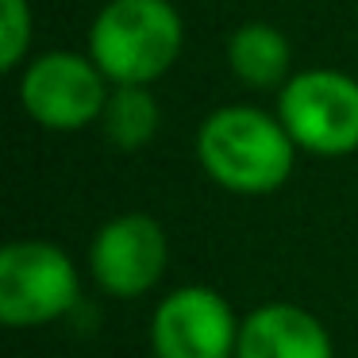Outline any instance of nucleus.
Listing matches in <instances>:
<instances>
[{
  "label": "nucleus",
  "instance_id": "obj_1",
  "mask_svg": "<svg viewBox=\"0 0 358 358\" xmlns=\"http://www.w3.org/2000/svg\"><path fill=\"white\" fill-rule=\"evenodd\" d=\"M201 170L235 196H266L289 181L296 143L278 116L255 104H224L196 131Z\"/></svg>",
  "mask_w": 358,
  "mask_h": 358
},
{
  "label": "nucleus",
  "instance_id": "obj_7",
  "mask_svg": "<svg viewBox=\"0 0 358 358\" xmlns=\"http://www.w3.org/2000/svg\"><path fill=\"white\" fill-rule=\"evenodd\" d=\"M170 262V243L155 216L147 212H124L101 224L89 243V270L93 281L108 296L135 301L162 281Z\"/></svg>",
  "mask_w": 358,
  "mask_h": 358
},
{
  "label": "nucleus",
  "instance_id": "obj_8",
  "mask_svg": "<svg viewBox=\"0 0 358 358\" xmlns=\"http://www.w3.org/2000/svg\"><path fill=\"white\" fill-rule=\"evenodd\" d=\"M235 358H335L327 327L293 301H270L239 324Z\"/></svg>",
  "mask_w": 358,
  "mask_h": 358
},
{
  "label": "nucleus",
  "instance_id": "obj_6",
  "mask_svg": "<svg viewBox=\"0 0 358 358\" xmlns=\"http://www.w3.org/2000/svg\"><path fill=\"white\" fill-rule=\"evenodd\" d=\"M239 324L216 289L181 285L166 293L150 316V350L155 358H235Z\"/></svg>",
  "mask_w": 358,
  "mask_h": 358
},
{
  "label": "nucleus",
  "instance_id": "obj_5",
  "mask_svg": "<svg viewBox=\"0 0 358 358\" xmlns=\"http://www.w3.org/2000/svg\"><path fill=\"white\" fill-rule=\"evenodd\" d=\"M112 81L78 50H47L20 66V108L47 131H81L96 124Z\"/></svg>",
  "mask_w": 358,
  "mask_h": 358
},
{
  "label": "nucleus",
  "instance_id": "obj_9",
  "mask_svg": "<svg viewBox=\"0 0 358 358\" xmlns=\"http://www.w3.org/2000/svg\"><path fill=\"white\" fill-rule=\"evenodd\" d=\"M227 66H231L235 81L250 89H281L293 78V47H289L285 31L262 20L239 24L227 39Z\"/></svg>",
  "mask_w": 358,
  "mask_h": 358
},
{
  "label": "nucleus",
  "instance_id": "obj_11",
  "mask_svg": "<svg viewBox=\"0 0 358 358\" xmlns=\"http://www.w3.org/2000/svg\"><path fill=\"white\" fill-rule=\"evenodd\" d=\"M31 4L27 0H0V70H20L31 50Z\"/></svg>",
  "mask_w": 358,
  "mask_h": 358
},
{
  "label": "nucleus",
  "instance_id": "obj_4",
  "mask_svg": "<svg viewBox=\"0 0 358 358\" xmlns=\"http://www.w3.org/2000/svg\"><path fill=\"white\" fill-rule=\"evenodd\" d=\"M81 301L73 258L47 239H16L0 250V324L43 327Z\"/></svg>",
  "mask_w": 358,
  "mask_h": 358
},
{
  "label": "nucleus",
  "instance_id": "obj_2",
  "mask_svg": "<svg viewBox=\"0 0 358 358\" xmlns=\"http://www.w3.org/2000/svg\"><path fill=\"white\" fill-rule=\"evenodd\" d=\"M185 47V24L170 0H108L89 27V58L112 85H155Z\"/></svg>",
  "mask_w": 358,
  "mask_h": 358
},
{
  "label": "nucleus",
  "instance_id": "obj_10",
  "mask_svg": "<svg viewBox=\"0 0 358 358\" xmlns=\"http://www.w3.org/2000/svg\"><path fill=\"white\" fill-rule=\"evenodd\" d=\"M162 108H158L150 85H112L108 101L101 112V127L112 147L120 150H139L155 139Z\"/></svg>",
  "mask_w": 358,
  "mask_h": 358
},
{
  "label": "nucleus",
  "instance_id": "obj_3",
  "mask_svg": "<svg viewBox=\"0 0 358 358\" xmlns=\"http://www.w3.org/2000/svg\"><path fill=\"white\" fill-rule=\"evenodd\" d=\"M278 120L296 150L343 158L358 150V81L350 73L312 66L278 89Z\"/></svg>",
  "mask_w": 358,
  "mask_h": 358
}]
</instances>
